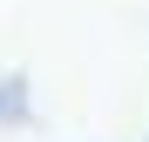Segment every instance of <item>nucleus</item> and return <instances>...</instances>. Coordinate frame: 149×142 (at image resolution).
Listing matches in <instances>:
<instances>
[]
</instances>
